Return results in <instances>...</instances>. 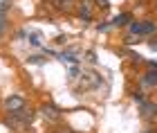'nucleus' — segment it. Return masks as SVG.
Returning <instances> with one entry per match:
<instances>
[{
    "label": "nucleus",
    "instance_id": "obj_1",
    "mask_svg": "<svg viewBox=\"0 0 157 133\" xmlns=\"http://www.w3.org/2000/svg\"><path fill=\"white\" fill-rule=\"evenodd\" d=\"M130 32L137 34V36H151V34L157 32V25L153 20H141V23H132L130 25Z\"/></svg>",
    "mask_w": 157,
    "mask_h": 133
},
{
    "label": "nucleus",
    "instance_id": "obj_2",
    "mask_svg": "<svg viewBox=\"0 0 157 133\" xmlns=\"http://www.w3.org/2000/svg\"><path fill=\"white\" fill-rule=\"evenodd\" d=\"M7 108H9L11 113H18V111L25 108V99H23V97H18V95H11L9 99H7Z\"/></svg>",
    "mask_w": 157,
    "mask_h": 133
},
{
    "label": "nucleus",
    "instance_id": "obj_3",
    "mask_svg": "<svg viewBox=\"0 0 157 133\" xmlns=\"http://www.w3.org/2000/svg\"><path fill=\"white\" fill-rule=\"evenodd\" d=\"M78 16H81L83 20L92 18V2L90 0H81V2H78Z\"/></svg>",
    "mask_w": 157,
    "mask_h": 133
},
{
    "label": "nucleus",
    "instance_id": "obj_4",
    "mask_svg": "<svg viewBox=\"0 0 157 133\" xmlns=\"http://www.w3.org/2000/svg\"><path fill=\"white\" fill-rule=\"evenodd\" d=\"M43 115H45L47 117V120H59V117H61V113H59V108H54L52 106V104H45V106H43Z\"/></svg>",
    "mask_w": 157,
    "mask_h": 133
},
{
    "label": "nucleus",
    "instance_id": "obj_5",
    "mask_svg": "<svg viewBox=\"0 0 157 133\" xmlns=\"http://www.w3.org/2000/svg\"><path fill=\"white\" fill-rule=\"evenodd\" d=\"M128 23H132V14H119V16H115V20H112V25H128Z\"/></svg>",
    "mask_w": 157,
    "mask_h": 133
},
{
    "label": "nucleus",
    "instance_id": "obj_6",
    "mask_svg": "<svg viewBox=\"0 0 157 133\" xmlns=\"http://www.w3.org/2000/svg\"><path fill=\"white\" fill-rule=\"evenodd\" d=\"M141 81H144L146 86H157V72L155 70H148V72L141 77Z\"/></svg>",
    "mask_w": 157,
    "mask_h": 133
},
{
    "label": "nucleus",
    "instance_id": "obj_7",
    "mask_svg": "<svg viewBox=\"0 0 157 133\" xmlns=\"http://www.w3.org/2000/svg\"><path fill=\"white\" fill-rule=\"evenodd\" d=\"M61 59H63V61H67V63H76V61H78L72 52H63V54H61Z\"/></svg>",
    "mask_w": 157,
    "mask_h": 133
},
{
    "label": "nucleus",
    "instance_id": "obj_8",
    "mask_svg": "<svg viewBox=\"0 0 157 133\" xmlns=\"http://www.w3.org/2000/svg\"><path fill=\"white\" fill-rule=\"evenodd\" d=\"M5 30H7V16H5L2 11H0V34H2Z\"/></svg>",
    "mask_w": 157,
    "mask_h": 133
},
{
    "label": "nucleus",
    "instance_id": "obj_9",
    "mask_svg": "<svg viewBox=\"0 0 157 133\" xmlns=\"http://www.w3.org/2000/svg\"><path fill=\"white\" fill-rule=\"evenodd\" d=\"M94 2H97L99 7H103V9H108V0H94Z\"/></svg>",
    "mask_w": 157,
    "mask_h": 133
},
{
    "label": "nucleus",
    "instance_id": "obj_10",
    "mask_svg": "<svg viewBox=\"0 0 157 133\" xmlns=\"http://www.w3.org/2000/svg\"><path fill=\"white\" fill-rule=\"evenodd\" d=\"M7 7H9V0H0V11L7 9Z\"/></svg>",
    "mask_w": 157,
    "mask_h": 133
},
{
    "label": "nucleus",
    "instance_id": "obj_11",
    "mask_svg": "<svg viewBox=\"0 0 157 133\" xmlns=\"http://www.w3.org/2000/svg\"><path fill=\"white\" fill-rule=\"evenodd\" d=\"M151 45H153V50H157V43H155V41H153V43H151Z\"/></svg>",
    "mask_w": 157,
    "mask_h": 133
},
{
    "label": "nucleus",
    "instance_id": "obj_12",
    "mask_svg": "<svg viewBox=\"0 0 157 133\" xmlns=\"http://www.w3.org/2000/svg\"><path fill=\"white\" fill-rule=\"evenodd\" d=\"M59 2H61V5H65V2H70V0H59Z\"/></svg>",
    "mask_w": 157,
    "mask_h": 133
},
{
    "label": "nucleus",
    "instance_id": "obj_13",
    "mask_svg": "<svg viewBox=\"0 0 157 133\" xmlns=\"http://www.w3.org/2000/svg\"><path fill=\"white\" fill-rule=\"evenodd\" d=\"M146 133H157V131H146Z\"/></svg>",
    "mask_w": 157,
    "mask_h": 133
}]
</instances>
